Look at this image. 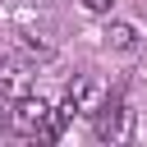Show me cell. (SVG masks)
Wrapping results in <instances>:
<instances>
[{
  "mask_svg": "<svg viewBox=\"0 0 147 147\" xmlns=\"http://www.w3.org/2000/svg\"><path fill=\"white\" fill-rule=\"evenodd\" d=\"M64 101L74 106V115H92V119H96V110L110 101V92H106V83H101L96 74H78V78L69 83Z\"/></svg>",
  "mask_w": 147,
  "mask_h": 147,
  "instance_id": "7a4b0ae2",
  "label": "cell"
},
{
  "mask_svg": "<svg viewBox=\"0 0 147 147\" xmlns=\"http://www.w3.org/2000/svg\"><path fill=\"white\" fill-rule=\"evenodd\" d=\"M129 133H133V110L124 101H106L96 110V138L101 142H129Z\"/></svg>",
  "mask_w": 147,
  "mask_h": 147,
  "instance_id": "3957f363",
  "label": "cell"
},
{
  "mask_svg": "<svg viewBox=\"0 0 147 147\" xmlns=\"http://www.w3.org/2000/svg\"><path fill=\"white\" fill-rule=\"evenodd\" d=\"M9 129V115H5V96H0V133Z\"/></svg>",
  "mask_w": 147,
  "mask_h": 147,
  "instance_id": "52a82bcc",
  "label": "cell"
},
{
  "mask_svg": "<svg viewBox=\"0 0 147 147\" xmlns=\"http://www.w3.org/2000/svg\"><path fill=\"white\" fill-rule=\"evenodd\" d=\"M28 92H32V69H28V60L0 55V96H5V101H18V96H28Z\"/></svg>",
  "mask_w": 147,
  "mask_h": 147,
  "instance_id": "277c9868",
  "label": "cell"
},
{
  "mask_svg": "<svg viewBox=\"0 0 147 147\" xmlns=\"http://www.w3.org/2000/svg\"><path fill=\"white\" fill-rule=\"evenodd\" d=\"M32 5H41V0H32Z\"/></svg>",
  "mask_w": 147,
  "mask_h": 147,
  "instance_id": "ba28073f",
  "label": "cell"
},
{
  "mask_svg": "<svg viewBox=\"0 0 147 147\" xmlns=\"http://www.w3.org/2000/svg\"><path fill=\"white\" fill-rule=\"evenodd\" d=\"M51 106L41 101V96H18L14 101V110H9V129L18 133V138H46V124H51Z\"/></svg>",
  "mask_w": 147,
  "mask_h": 147,
  "instance_id": "6da1fadb",
  "label": "cell"
},
{
  "mask_svg": "<svg viewBox=\"0 0 147 147\" xmlns=\"http://www.w3.org/2000/svg\"><path fill=\"white\" fill-rule=\"evenodd\" d=\"M106 41H110L115 51H133V46H138V28H133V23H110V28H106Z\"/></svg>",
  "mask_w": 147,
  "mask_h": 147,
  "instance_id": "5b68a950",
  "label": "cell"
},
{
  "mask_svg": "<svg viewBox=\"0 0 147 147\" xmlns=\"http://www.w3.org/2000/svg\"><path fill=\"white\" fill-rule=\"evenodd\" d=\"M110 5H115V0H83L87 14H110Z\"/></svg>",
  "mask_w": 147,
  "mask_h": 147,
  "instance_id": "8992f818",
  "label": "cell"
}]
</instances>
